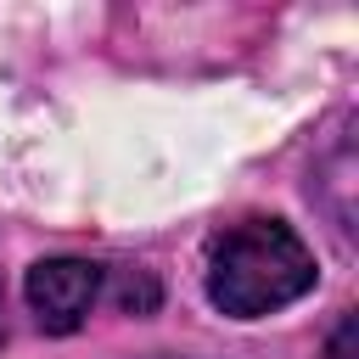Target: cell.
Here are the masks:
<instances>
[{
    "mask_svg": "<svg viewBox=\"0 0 359 359\" xmlns=\"http://www.w3.org/2000/svg\"><path fill=\"white\" fill-rule=\"evenodd\" d=\"M320 280L314 247L286 219H241L208 247V303L230 320H264L309 297Z\"/></svg>",
    "mask_w": 359,
    "mask_h": 359,
    "instance_id": "cell-1",
    "label": "cell"
},
{
    "mask_svg": "<svg viewBox=\"0 0 359 359\" xmlns=\"http://www.w3.org/2000/svg\"><path fill=\"white\" fill-rule=\"evenodd\" d=\"M101 292H107V264H90V258H39L22 280L28 314L50 337H73L101 303Z\"/></svg>",
    "mask_w": 359,
    "mask_h": 359,
    "instance_id": "cell-2",
    "label": "cell"
},
{
    "mask_svg": "<svg viewBox=\"0 0 359 359\" xmlns=\"http://www.w3.org/2000/svg\"><path fill=\"white\" fill-rule=\"evenodd\" d=\"M118 303L123 309H135V314H151L157 309V280H151V269H118Z\"/></svg>",
    "mask_w": 359,
    "mask_h": 359,
    "instance_id": "cell-3",
    "label": "cell"
},
{
    "mask_svg": "<svg viewBox=\"0 0 359 359\" xmlns=\"http://www.w3.org/2000/svg\"><path fill=\"white\" fill-rule=\"evenodd\" d=\"M353 331H359V325H353V309H348V314L337 320L331 342H325V359H353Z\"/></svg>",
    "mask_w": 359,
    "mask_h": 359,
    "instance_id": "cell-4",
    "label": "cell"
},
{
    "mask_svg": "<svg viewBox=\"0 0 359 359\" xmlns=\"http://www.w3.org/2000/svg\"><path fill=\"white\" fill-rule=\"evenodd\" d=\"M0 348H6V280H0Z\"/></svg>",
    "mask_w": 359,
    "mask_h": 359,
    "instance_id": "cell-5",
    "label": "cell"
}]
</instances>
